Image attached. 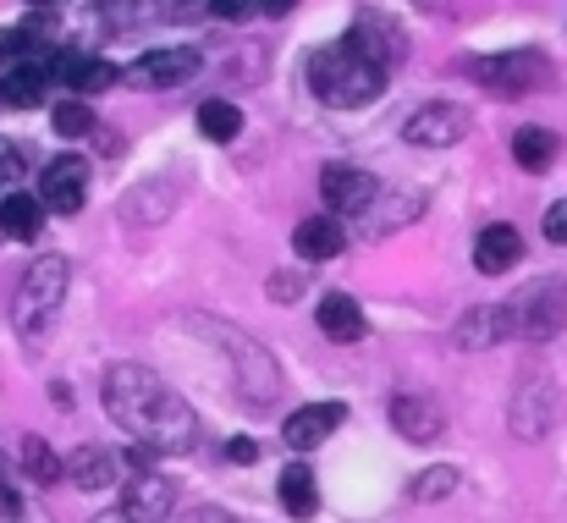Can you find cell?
Wrapping results in <instances>:
<instances>
[{"mask_svg":"<svg viewBox=\"0 0 567 523\" xmlns=\"http://www.w3.org/2000/svg\"><path fill=\"white\" fill-rule=\"evenodd\" d=\"M11 182H22V155L0 139V187H11Z\"/></svg>","mask_w":567,"mask_h":523,"instance_id":"obj_34","label":"cell"},{"mask_svg":"<svg viewBox=\"0 0 567 523\" xmlns=\"http://www.w3.org/2000/svg\"><path fill=\"white\" fill-rule=\"evenodd\" d=\"M204 61H198V50L188 44H172V50H150L127 78H138V83H155V89H172V83H188L193 72H198Z\"/></svg>","mask_w":567,"mask_h":523,"instance_id":"obj_17","label":"cell"},{"mask_svg":"<svg viewBox=\"0 0 567 523\" xmlns=\"http://www.w3.org/2000/svg\"><path fill=\"white\" fill-rule=\"evenodd\" d=\"M292 248H298V259H337L348 248V226L337 215H309L292 232Z\"/></svg>","mask_w":567,"mask_h":523,"instance_id":"obj_19","label":"cell"},{"mask_svg":"<svg viewBox=\"0 0 567 523\" xmlns=\"http://www.w3.org/2000/svg\"><path fill=\"white\" fill-rule=\"evenodd\" d=\"M66 287H72V265L61 254H39L22 270V281L11 293V326H17L22 342H44L50 337V326H55V315L66 304Z\"/></svg>","mask_w":567,"mask_h":523,"instance_id":"obj_3","label":"cell"},{"mask_svg":"<svg viewBox=\"0 0 567 523\" xmlns=\"http://www.w3.org/2000/svg\"><path fill=\"white\" fill-rule=\"evenodd\" d=\"M480 89H491V94H529V89H540L546 78H551V61L540 55V50H502V55H480V61H468L463 66Z\"/></svg>","mask_w":567,"mask_h":523,"instance_id":"obj_4","label":"cell"},{"mask_svg":"<svg viewBox=\"0 0 567 523\" xmlns=\"http://www.w3.org/2000/svg\"><path fill=\"white\" fill-rule=\"evenodd\" d=\"M50 122H55V133H61V139H83V133H94V127H100V122H94V111H89L83 100H61Z\"/></svg>","mask_w":567,"mask_h":523,"instance_id":"obj_30","label":"cell"},{"mask_svg":"<svg viewBox=\"0 0 567 523\" xmlns=\"http://www.w3.org/2000/svg\"><path fill=\"white\" fill-rule=\"evenodd\" d=\"M353 39H359V50L375 61L380 72H391V66H402V61H408V33H402V22H391V17L375 11V6H364V17H359Z\"/></svg>","mask_w":567,"mask_h":523,"instance_id":"obj_10","label":"cell"},{"mask_svg":"<svg viewBox=\"0 0 567 523\" xmlns=\"http://www.w3.org/2000/svg\"><path fill=\"white\" fill-rule=\"evenodd\" d=\"M39 6H50V0H39Z\"/></svg>","mask_w":567,"mask_h":523,"instance_id":"obj_43","label":"cell"},{"mask_svg":"<svg viewBox=\"0 0 567 523\" xmlns=\"http://www.w3.org/2000/svg\"><path fill=\"white\" fill-rule=\"evenodd\" d=\"M518 259H524L518 226H507V221L480 226V237H474V265H480V276H502V270H513Z\"/></svg>","mask_w":567,"mask_h":523,"instance_id":"obj_16","label":"cell"},{"mask_svg":"<svg viewBox=\"0 0 567 523\" xmlns=\"http://www.w3.org/2000/svg\"><path fill=\"white\" fill-rule=\"evenodd\" d=\"M188 523H237V519H226V513H215V507H198V513H188Z\"/></svg>","mask_w":567,"mask_h":523,"instance_id":"obj_39","label":"cell"},{"mask_svg":"<svg viewBox=\"0 0 567 523\" xmlns=\"http://www.w3.org/2000/svg\"><path fill=\"white\" fill-rule=\"evenodd\" d=\"M44 83H50V72H44L39 61H28V66H11V72L0 78V100H6L11 111H28V105H39Z\"/></svg>","mask_w":567,"mask_h":523,"instance_id":"obj_24","label":"cell"},{"mask_svg":"<svg viewBox=\"0 0 567 523\" xmlns=\"http://www.w3.org/2000/svg\"><path fill=\"white\" fill-rule=\"evenodd\" d=\"M546 243H567V204L546 209Z\"/></svg>","mask_w":567,"mask_h":523,"instance_id":"obj_36","label":"cell"},{"mask_svg":"<svg viewBox=\"0 0 567 523\" xmlns=\"http://www.w3.org/2000/svg\"><path fill=\"white\" fill-rule=\"evenodd\" d=\"M209 337H220L226 348L237 352V358H226L231 369H237V391L248 397V408H265L276 391H281V375H276V363H270V352L254 348L243 331H231V326H204Z\"/></svg>","mask_w":567,"mask_h":523,"instance_id":"obj_7","label":"cell"},{"mask_svg":"<svg viewBox=\"0 0 567 523\" xmlns=\"http://www.w3.org/2000/svg\"><path fill=\"white\" fill-rule=\"evenodd\" d=\"M0 226H6V237H17V243H33V237H39V198L11 187V193L0 198Z\"/></svg>","mask_w":567,"mask_h":523,"instance_id":"obj_26","label":"cell"},{"mask_svg":"<svg viewBox=\"0 0 567 523\" xmlns=\"http://www.w3.org/2000/svg\"><path fill=\"white\" fill-rule=\"evenodd\" d=\"M364 209H375V215H370V232L385 237V232L408 226V221L424 209V193H413V187H391V193H385V187H375V198H370Z\"/></svg>","mask_w":567,"mask_h":523,"instance_id":"obj_21","label":"cell"},{"mask_svg":"<svg viewBox=\"0 0 567 523\" xmlns=\"http://www.w3.org/2000/svg\"><path fill=\"white\" fill-rule=\"evenodd\" d=\"M380 83H385V72L359 50L353 33H348L342 44H326V50L309 55V89H315L326 105H337V111L370 105L380 94Z\"/></svg>","mask_w":567,"mask_h":523,"instance_id":"obj_2","label":"cell"},{"mask_svg":"<svg viewBox=\"0 0 567 523\" xmlns=\"http://www.w3.org/2000/svg\"><path fill=\"white\" fill-rule=\"evenodd\" d=\"M259 452H265V447H259L254 435H231V441H226V458H231V463H259Z\"/></svg>","mask_w":567,"mask_h":523,"instance_id":"obj_33","label":"cell"},{"mask_svg":"<svg viewBox=\"0 0 567 523\" xmlns=\"http://www.w3.org/2000/svg\"><path fill=\"white\" fill-rule=\"evenodd\" d=\"M55 78H61L72 94H100V89H111L122 72H116L111 61H100L94 50H66V55L55 61Z\"/></svg>","mask_w":567,"mask_h":523,"instance_id":"obj_18","label":"cell"},{"mask_svg":"<svg viewBox=\"0 0 567 523\" xmlns=\"http://www.w3.org/2000/svg\"><path fill=\"white\" fill-rule=\"evenodd\" d=\"M468 133H474V116H468L463 105H452V100L419 105V111L408 116V127H402V139H408L413 150H452V144H463Z\"/></svg>","mask_w":567,"mask_h":523,"instance_id":"obj_8","label":"cell"},{"mask_svg":"<svg viewBox=\"0 0 567 523\" xmlns=\"http://www.w3.org/2000/svg\"><path fill=\"white\" fill-rule=\"evenodd\" d=\"M198 133L215 139V144H231V139L243 133V111H237L231 100H204V105H198Z\"/></svg>","mask_w":567,"mask_h":523,"instance_id":"obj_27","label":"cell"},{"mask_svg":"<svg viewBox=\"0 0 567 523\" xmlns=\"http://www.w3.org/2000/svg\"><path fill=\"white\" fill-rule=\"evenodd\" d=\"M513 337V315H507V304H480V309H468L463 320H457V331H452V342L463 352H480V348H496V342H507Z\"/></svg>","mask_w":567,"mask_h":523,"instance_id":"obj_15","label":"cell"},{"mask_svg":"<svg viewBox=\"0 0 567 523\" xmlns=\"http://www.w3.org/2000/svg\"><path fill=\"white\" fill-rule=\"evenodd\" d=\"M276 491H281V513L287 519H315L320 513V485H315V469L309 463H287Z\"/></svg>","mask_w":567,"mask_h":523,"instance_id":"obj_22","label":"cell"},{"mask_svg":"<svg viewBox=\"0 0 567 523\" xmlns=\"http://www.w3.org/2000/svg\"><path fill=\"white\" fill-rule=\"evenodd\" d=\"M33 39L22 33V28H0V61H11V55H22Z\"/></svg>","mask_w":567,"mask_h":523,"instance_id":"obj_35","label":"cell"},{"mask_svg":"<svg viewBox=\"0 0 567 523\" xmlns=\"http://www.w3.org/2000/svg\"><path fill=\"white\" fill-rule=\"evenodd\" d=\"M513 161H518L524 172H546V166L557 161V133H551V127H518V133H513Z\"/></svg>","mask_w":567,"mask_h":523,"instance_id":"obj_25","label":"cell"},{"mask_svg":"<svg viewBox=\"0 0 567 523\" xmlns=\"http://www.w3.org/2000/svg\"><path fill=\"white\" fill-rule=\"evenodd\" d=\"M507 315H513V337H529V342H551L557 331L567 326V293L563 281H529L513 304H507Z\"/></svg>","mask_w":567,"mask_h":523,"instance_id":"obj_6","label":"cell"},{"mask_svg":"<svg viewBox=\"0 0 567 523\" xmlns=\"http://www.w3.org/2000/svg\"><path fill=\"white\" fill-rule=\"evenodd\" d=\"M419 6H430V11H435V6H441V0H419Z\"/></svg>","mask_w":567,"mask_h":523,"instance_id":"obj_42","label":"cell"},{"mask_svg":"<svg viewBox=\"0 0 567 523\" xmlns=\"http://www.w3.org/2000/svg\"><path fill=\"white\" fill-rule=\"evenodd\" d=\"M105 413L144 452H193V441H198L193 408L144 363H111L105 369Z\"/></svg>","mask_w":567,"mask_h":523,"instance_id":"obj_1","label":"cell"},{"mask_svg":"<svg viewBox=\"0 0 567 523\" xmlns=\"http://www.w3.org/2000/svg\"><path fill=\"white\" fill-rule=\"evenodd\" d=\"M94 523H133V519H127V513H100Z\"/></svg>","mask_w":567,"mask_h":523,"instance_id":"obj_41","label":"cell"},{"mask_svg":"<svg viewBox=\"0 0 567 523\" xmlns=\"http://www.w3.org/2000/svg\"><path fill=\"white\" fill-rule=\"evenodd\" d=\"M457 485H463V474H457L452 463H435V469H424V474L413 480V502H446Z\"/></svg>","mask_w":567,"mask_h":523,"instance_id":"obj_29","label":"cell"},{"mask_svg":"<svg viewBox=\"0 0 567 523\" xmlns=\"http://www.w3.org/2000/svg\"><path fill=\"white\" fill-rule=\"evenodd\" d=\"M22 474H28L33 485H55V480H61V458H55V447L39 441V435H28V441H22Z\"/></svg>","mask_w":567,"mask_h":523,"instance_id":"obj_28","label":"cell"},{"mask_svg":"<svg viewBox=\"0 0 567 523\" xmlns=\"http://www.w3.org/2000/svg\"><path fill=\"white\" fill-rule=\"evenodd\" d=\"M254 6H259V11H270V17H287V11H292V6H303V0H254Z\"/></svg>","mask_w":567,"mask_h":523,"instance_id":"obj_38","label":"cell"},{"mask_svg":"<svg viewBox=\"0 0 567 523\" xmlns=\"http://www.w3.org/2000/svg\"><path fill=\"white\" fill-rule=\"evenodd\" d=\"M315 320H320V331H326L331 342H359V337L370 331V320H364L359 298H348V293H326Z\"/></svg>","mask_w":567,"mask_h":523,"instance_id":"obj_20","label":"cell"},{"mask_svg":"<svg viewBox=\"0 0 567 523\" xmlns=\"http://www.w3.org/2000/svg\"><path fill=\"white\" fill-rule=\"evenodd\" d=\"M391 430L402 435V441H435L441 430H446V413H441V402L435 397H419V391H402V397H391Z\"/></svg>","mask_w":567,"mask_h":523,"instance_id":"obj_12","label":"cell"},{"mask_svg":"<svg viewBox=\"0 0 567 523\" xmlns=\"http://www.w3.org/2000/svg\"><path fill=\"white\" fill-rule=\"evenodd\" d=\"M342 419H348V402H303L298 413L281 419V441L298 447V452H309V447H320Z\"/></svg>","mask_w":567,"mask_h":523,"instance_id":"obj_13","label":"cell"},{"mask_svg":"<svg viewBox=\"0 0 567 523\" xmlns=\"http://www.w3.org/2000/svg\"><path fill=\"white\" fill-rule=\"evenodd\" d=\"M303 287H309V270H281V276H270V298L276 304H292V298H303Z\"/></svg>","mask_w":567,"mask_h":523,"instance_id":"obj_31","label":"cell"},{"mask_svg":"<svg viewBox=\"0 0 567 523\" xmlns=\"http://www.w3.org/2000/svg\"><path fill=\"white\" fill-rule=\"evenodd\" d=\"M375 176L364 172V166H348V161H331L326 172H320V198L331 204V215H359L370 198H375Z\"/></svg>","mask_w":567,"mask_h":523,"instance_id":"obj_11","label":"cell"},{"mask_svg":"<svg viewBox=\"0 0 567 523\" xmlns=\"http://www.w3.org/2000/svg\"><path fill=\"white\" fill-rule=\"evenodd\" d=\"M177 507V491L161 480V474H127V491H122V513L133 523H166Z\"/></svg>","mask_w":567,"mask_h":523,"instance_id":"obj_14","label":"cell"},{"mask_svg":"<svg viewBox=\"0 0 567 523\" xmlns=\"http://www.w3.org/2000/svg\"><path fill=\"white\" fill-rule=\"evenodd\" d=\"M215 6V17H226V22H243L248 11H254V0H209Z\"/></svg>","mask_w":567,"mask_h":523,"instance_id":"obj_37","label":"cell"},{"mask_svg":"<svg viewBox=\"0 0 567 523\" xmlns=\"http://www.w3.org/2000/svg\"><path fill=\"white\" fill-rule=\"evenodd\" d=\"M17 513H22V496H17L11 469H6V458H0V519H17Z\"/></svg>","mask_w":567,"mask_h":523,"instance_id":"obj_32","label":"cell"},{"mask_svg":"<svg viewBox=\"0 0 567 523\" xmlns=\"http://www.w3.org/2000/svg\"><path fill=\"white\" fill-rule=\"evenodd\" d=\"M557 419H563V391H557V380H551L546 369L524 375L518 391H513V413H507L513 435H518V441H546V435L557 430Z\"/></svg>","mask_w":567,"mask_h":523,"instance_id":"obj_5","label":"cell"},{"mask_svg":"<svg viewBox=\"0 0 567 523\" xmlns=\"http://www.w3.org/2000/svg\"><path fill=\"white\" fill-rule=\"evenodd\" d=\"M100 6H116V11H133V6H144V0H100Z\"/></svg>","mask_w":567,"mask_h":523,"instance_id":"obj_40","label":"cell"},{"mask_svg":"<svg viewBox=\"0 0 567 523\" xmlns=\"http://www.w3.org/2000/svg\"><path fill=\"white\" fill-rule=\"evenodd\" d=\"M89 198V161L83 155H55L39 172V209L50 215H78Z\"/></svg>","mask_w":567,"mask_h":523,"instance_id":"obj_9","label":"cell"},{"mask_svg":"<svg viewBox=\"0 0 567 523\" xmlns=\"http://www.w3.org/2000/svg\"><path fill=\"white\" fill-rule=\"evenodd\" d=\"M61 474H72V485H78V491H111V485H116V474H122V463H116L105 447H78L72 469H61Z\"/></svg>","mask_w":567,"mask_h":523,"instance_id":"obj_23","label":"cell"}]
</instances>
